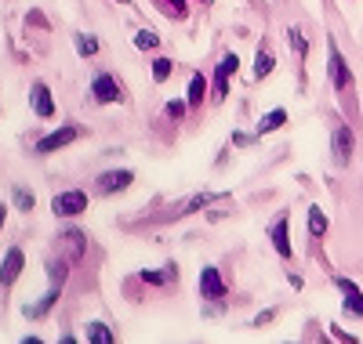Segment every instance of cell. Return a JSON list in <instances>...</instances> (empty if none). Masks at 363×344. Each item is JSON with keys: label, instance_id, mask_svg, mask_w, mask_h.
I'll return each mask as SVG.
<instances>
[{"label": "cell", "instance_id": "cell-20", "mask_svg": "<svg viewBox=\"0 0 363 344\" xmlns=\"http://www.w3.org/2000/svg\"><path fill=\"white\" fill-rule=\"evenodd\" d=\"M287 44L294 47V55H298V58H306V55H309V44H306V33H301V29H298V25H291V29H287Z\"/></svg>", "mask_w": 363, "mask_h": 344}, {"label": "cell", "instance_id": "cell-10", "mask_svg": "<svg viewBox=\"0 0 363 344\" xmlns=\"http://www.w3.org/2000/svg\"><path fill=\"white\" fill-rule=\"evenodd\" d=\"M131 181H135L131 171H106V174L99 178V193H124Z\"/></svg>", "mask_w": 363, "mask_h": 344}, {"label": "cell", "instance_id": "cell-8", "mask_svg": "<svg viewBox=\"0 0 363 344\" xmlns=\"http://www.w3.org/2000/svg\"><path fill=\"white\" fill-rule=\"evenodd\" d=\"M91 95H95V102H120V98H124V95H120L116 76H109V73H99L95 80H91Z\"/></svg>", "mask_w": 363, "mask_h": 344}, {"label": "cell", "instance_id": "cell-27", "mask_svg": "<svg viewBox=\"0 0 363 344\" xmlns=\"http://www.w3.org/2000/svg\"><path fill=\"white\" fill-rule=\"evenodd\" d=\"M186 105H189V102H167V116H174V120H178L182 113H186Z\"/></svg>", "mask_w": 363, "mask_h": 344}, {"label": "cell", "instance_id": "cell-28", "mask_svg": "<svg viewBox=\"0 0 363 344\" xmlns=\"http://www.w3.org/2000/svg\"><path fill=\"white\" fill-rule=\"evenodd\" d=\"M272 316H277V311H272V308H269V311H262V316H258V319H255V326H262V323H269V319H272Z\"/></svg>", "mask_w": 363, "mask_h": 344}, {"label": "cell", "instance_id": "cell-25", "mask_svg": "<svg viewBox=\"0 0 363 344\" xmlns=\"http://www.w3.org/2000/svg\"><path fill=\"white\" fill-rule=\"evenodd\" d=\"M33 203H37V196H33V193L15 189V207H18V210H26V214H29V210H33Z\"/></svg>", "mask_w": 363, "mask_h": 344}, {"label": "cell", "instance_id": "cell-11", "mask_svg": "<svg viewBox=\"0 0 363 344\" xmlns=\"http://www.w3.org/2000/svg\"><path fill=\"white\" fill-rule=\"evenodd\" d=\"M269 239H272V246H277V254H280V258H291V239H287V214H280L277 222L269 225Z\"/></svg>", "mask_w": 363, "mask_h": 344}, {"label": "cell", "instance_id": "cell-5", "mask_svg": "<svg viewBox=\"0 0 363 344\" xmlns=\"http://www.w3.org/2000/svg\"><path fill=\"white\" fill-rule=\"evenodd\" d=\"M352 149H356V138L349 127H335V138H330V152H335V164L345 167L352 160Z\"/></svg>", "mask_w": 363, "mask_h": 344}, {"label": "cell", "instance_id": "cell-22", "mask_svg": "<svg viewBox=\"0 0 363 344\" xmlns=\"http://www.w3.org/2000/svg\"><path fill=\"white\" fill-rule=\"evenodd\" d=\"M157 8L171 18H186V0H157Z\"/></svg>", "mask_w": 363, "mask_h": 344}, {"label": "cell", "instance_id": "cell-16", "mask_svg": "<svg viewBox=\"0 0 363 344\" xmlns=\"http://www.w3.org/2000/svg\"><path fill=\"white\" fill-rule=\"evenodd\" d=\"M280 123H287V113H284V109H272V113H265V116L258 120L255 131H258V134H269V131H277Z\"/></svg>", "mask_w": 363, "mask_h": 344}, {"label": "cell", "instance_id": "cell-13", "mask_svg": "<svg viewBox=\"0 0 363 344\" xmlns=\"http://www.w3.org/2000/svg\"><path fill=\"white\" fill-rule=\"evenodd\" d=\"M58 287H62V283H58ZM58 287H51V290H48V294H44L37 304H26V319H44L48 311H51V304L58 301Z\"/></svg>", "mask_w": 363, "mask_h": 344}, {"label": "cell", "instance_id": "cell-2", "mask_svg": "<svg viewBox=\"0 0 363 344\" xmlns=\"http://www.w3.org/2000/svg\"><path fill=\"white\" fill-rule=\"evenodd\" d=\"M77 138H80V127H73V123H62L58 131H51V134H44V138L37 142V156H51V152L66 149V145L77 142Z\"/></svg>", "mask_w": 363, "mask_h": 344}, {"label": "cell", "instance_id": "cell-26", "mask_svg": "<svg viewBox=\"0 0 363 344\" xmlns=\"http://www.w3.org/2000/svg\"><path fill=\"white\" fill-rule=\"evenodd\" d=\"M77 51H80V55H95V51H99V40L87 37V33H80V37H77Z\"/></svg>", "mask_w": 363, "mask_h": 344}, {"label": "cell", "instance_id": "cell-15", "mask_svg": "<svg viewBox=\"0 0 363 344\" xmlns=\"http://www.w3.org/2000/svg\"><path fill=\"white\" fill-rule=\"evenodd\" d=\"M215 200H222V196H211V193L189 196L186 203H178V207H174V217H182V214H193V210H200V207H207V203H215Z\"/></svg>", "mask_w": 363, "mask_h": 344}, {"label": "cell", "instance_id": "cell-17", "mask_svg": "<svg viewBox=\"0 0 363 344\" xmlns=\"http://www.w3.org/2000/svg\"><path fill=\"white\" fill-rule=\"evenodd\" d=\"M272 66H277V62H272V51L258 47V55H255V80H265L272 73Z\"/></svg>", "mask_w": 363, "mask_h": 344}, {"label": "cell", "instance_id": "cell-19", "mask_svg": "<svg viewBox=\"0 0 363 344\" xmlns=\"http://www.w3.org/2000/svg\"><path fill=\"white\" fill-rule=\"evenodd\" d=\"M178 279V268L167 265V272H142V283H153V287H164V283H174Z\"/></svg>", "mask_w": 363, "mask_h": 344}, {"label": "cell", "instance_id": "cell-6", "mask_svg": "<svg viewBox=\"0 0 363 344\" xmlns=\"http://www.w3.org/2000/svg\"><path fill=\"white\" fill-rule=\"evenodd\" d=\"M335 287L342 290V304H345L349 316H359L363 319V294H359V287L352 283V279H345V275L335 279Z\"/></svg>", "mask_w": 363, "mask_h": 344}, {"label": "cell", "instance_id": "cell-1", "mask_svg": "<svg viewBox=\"0 0 363 344\" xmlns=\"http://www.w3.org/2000/svg\"><path fill=\"white\" fill-rule=\"evenodd\" d=\"M327 73H330V84H335V91H349V87H352L349 62L342 58V51L335 47V40L327 44Z\"/></svg>", "mask_w": 363, "mask_h": 344}, {"label": "cell", "instance_id": "cell-18", "mask_svg": "<svg viewBox=\"0 0 363 344\" xmlns=\"http://www.w3.org/2000/svg\"><path fill=\"white\" fill-rule=\"evenodd\" d=\"M84 337H87L91 344H109V340H113V330H109L106 323H87Z\"/></svg>", "mask_w": 363, "mask_h": 344}, {"label": "cell", "instance_id": "cell-14", "mask_svg": "<svg viewBox=\"0 0 363 344\" xmlns=\"http://www.w3.org/2000/svg\"><path fill=\"white\" fill-rule=\"evenodd\" d=\"M203 95H207V80H203L200 73H193L189 91H186V102H189V109H200V105H203Z\"/></svg>", "mask_w": 363, "mask_h": 344}, {"label": "cell", "instance_id": "cell-24", "mask_svg": "<svg viewBox=\"0 0 363 344\" xmlns=\"http://www.w3.org/2000/svg\"><path fill=\"white\" fill-rule=\"evenodd\" d=\"M171 69H174V66H171V58H157V62H153V80L164 84V80L171 76Z\"/></svg>", "mask_w": 363, "mask_h": 344}, {"label": "cell", "instance_id": "cell-12", "mask_svg": "<svg viewBox=\"0 0 363 344\" xmlns=\"http://www.w3.org/2000/svg\"><path fill=\"white\" fill-rule=\"evenodd\" d=\"M33 113H37V116H44V120H48V116H55L51 91H48V84H40V80L33 84Z\"/></svg>", "mask_w": 363, "mask_h": 344}, {"label": "cell", "instance_id": "cell-3", "mask_svg": "<svg viewBox=\"0 0 363 344\" xmlns=\"http://www.w3.org/2000/svg\"><path fill=\"white\" fill-rule=\"evenodd\" d=\"M51 210H55L58 217H77V214H84V210H87V193H80V189L58 193V196L51 200Z\"/></svg>", "mask_w": 363, "mask_h": 344}, {"label": "cell", "instance_id": "cell-21", "mask_svg": "<svg viewBox=\"0 0 363 344\" xmlns=\"http://www.w3.org/2000/svg\"><path fill=\"white\" fill-rule=\"evenodd\" d=\"M309 232H313L316 239L327 232V214H323L320 207H309Z\"/></svg>", "mask_w": 363, "mask_h": 344}, {"label": "cell", "instance_id": "cell-30", "mask_svg": "<svg viewBox=\"0 0 363 344\" xmlns=\"http://www.w3.org/2000/svg\"><path fill=\"white\" fill-rule=\"evenodd\" d=\"M116 4H131V0H116Z\"/></svg>", "mask_w": 363, "mask_h": 344}, {"label": "cell", "instance_id": "cell-7", "mask_svg": "<svg viewBox=\"0 0 363 344\" xmlns=\"http://www.w3.org/2000/svg\"><path fill=\"white\" fill-rule=\"evenodd\" d=\"M200 297H207V301H222L225 297V279L218 275V268H203L200 272Z\"/></svg>", "mask_w": 363, "mask_h": 344}, {"label": "cell", "instance_id": "cell-9", "mask_svg": "<svg viewBox=\"0 0 363 344\" xmlns=\"http://www.w3.org/2000/svg\"><path fill=\"white\" fill-rule=\"evenodd\" d=\"M22 265H26L22 250H18V246H11L8 254H4V261H0V287H11L15 279H18V272H22Z\"/></svg>", "mask_w": 363, "mask_h": 344}, {"label": "cell", "instance_id": "cell-4", "mask_svg": "<svg viewBox=\"0 0 363 344\" xmlns=\"http://www.w3.org/2000/svg\"><path fill=\"white\" fill-rule=\"evenodd\" d=\"M236 69H240V58H236L233 51L222 55L218 69H215V98H225V95H229V80L236 76Z\"/></svg>", "mask_w": 363, "mask_h": 344}, {"label": "cell", "instance_id": "cell-29", "mask_svg": "<svg viewBox=\"0 0 363 344\" xmlns=\"http://www.w3.org/2000/svg\"><path fill=\"white\" fill-rule=\"evenodd\" d=\"M4 217H8V207H4V203H0V229H4Z\"/></svg>", "mask_w": 363, "mask_h": 344}, {"label": "cell", "instance_id": "cell-23", "mask_svg": "<svg viewBox=\"0 0 363 344\" xmlns=\"http://www.w3.org/2000/svg\"><path fill=\"white\" fill-rule=\"evenodd\" d=\"M160 44V37L153 33V29H138V33H135V47H142V51H153Z\"/></svg>", "mask_w": 363, "mask_h": 344}]
</instances>
